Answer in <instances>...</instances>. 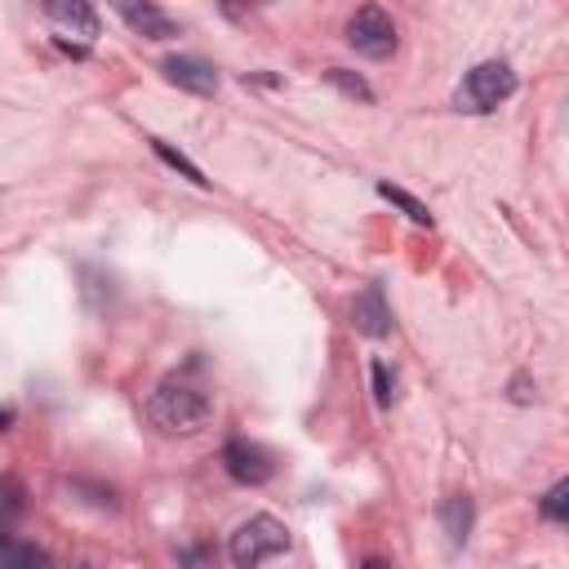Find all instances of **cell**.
<instances>
[{
	"label": "cell",
	"instance_id": "obj_4",
	"mask_svg": "<svg viewBox=\"0 0 569 569\" xmlns=\"http://www.w3.org/2000/svg\"><path fill=\"white\" fill-rule=\"evenodd\" d=\"M347 44H351L356 53L382 62V58L396 53V22L387 18V9L365 4V9H356L351 22H347Z\"/></svg>",
	"mask_w": 569,
	"mask_h": 569
},
{
	"label": "cell",
	"instance_id": "obj_1",
	"mask_svg": "<svg viewBox=\"0 0 569 569\" xmlns=\"http://www.w3.org/2000/svg\"><path fill=\"white\" fill-rule=\"evenodd\" d=\"M147 418L164 436H191V431H200L209 422V396L187 378H164L147 396Z\"/></svg>",
	"mask_w": 569,
	"mask_h": 569
},
{
	"label": "cell",
	"instance_id": "obj_13",
	"mask_svg": "<svg viewBox=\"0 0 569 569\" xmlns=\"http://www.w3.org/2000/svg\"><path fill=\"white\" fill-rule=\"evenodd\" d=\"M22 511H27V493H22V485H18L13 476H4V471H0V525L18 520Z\"/></svg>",
	"mask_w": 569,
	"mask_h": 569
},
{
	"label": "cell",
	"instance_id": "obj_5",
	"mask_svg": "<svg viewBox=\"0 0 569 569\" xmlns=\"http://www.w3.org/2000/svg\"><path fill=\"white\" fill-rule=\"evenodd\" d=\"M222 467H227V476H231L236 485H267L271 471H276L271 453H267L262 445H253V440H227Z\"/></svg>",
	"mask_w": 569,
	"mask_h": 569
},
{
	"label": "cell",
	"instance_id": "obj_6",
	"mask_svg": "<svg viewBox=\"0 0 569 569\" xmlns=\"http://www.w3.org/2000/svg\"><path fill=\"white\" fill-rule=\"evenodd\" d=\"M160 71H164L169 84H178V89H187V93H200V98L218 89V71H213L204 58H191V53H173V58H164Z\"/></svg>",
	"mask_w": 569,
	"mask_h": 569
},
{
	"label": "cell",
	"instance_id": "obj_15",
	"mask_svg": "<svg viewBox=\"0 0 569 569\" xmlns=\"http://www.w3.org/2000/svg\"><path fill=\"white\" fill-rule=\"evenodd\" d=\"M151 147H156V156H160V160H164V164H173V169H182V173H187V178H191V182H200V187H204V182H209V178H204V173H200V169H196V164H191V160H187V156H182V151H173V147H169V142H160V138H156V142H151Z\"/></svg>",
	"mask_w": 569,
	"mask_h": 569
},
{
	"label": "cell",
	"instance_id": "obj_11",
	"mask_svg": "<svg viewBox=\"0 0 569 569\" xmlns=\"http://www.w3.org/2000/svg\"><path fill=\"white\" fill-rule=\"evenodd\" d=\"M0 569H49V560H44L40 547H31V542H22V538L0 529Z\"/></svg>",
	"mask_w": 569,
	"mask_h": 569
},
{
	"label": "cell",
	"instance_id": "obj_9",
	"mask_svg": "<svg viewBox=\"0 0 569 569\" xmlns=\"http://www.w3.org/2000/svg\"><path fill=\"white\" fill-rule=\"evenodd\" d=\"M120 18H124L138 36H147V40H169V36H178V22H173L160 4H120Z\"/></svg>",
	"mask_w": 569,
	"mask_h": 569
},
{
	"label": "cell",
	"instance_id": "obj_12",
	"mask_svg": "<svg viewBox=\"0 0 569 569\" xmlns=\"http://www.w3.org/2000/svg\"><path fill=\"white\" fill-rule=\"evenodd\" d=\"M378 196H382V200H391L396 209H405V218H409V222L431 227V209H427L422 200H413L409 191H400V187H391V182H378Z\"/></svg>",
	"mask_w": 569,
	"mask_h": 569
},
{
	"label": "cell",
	"instance_id": "obj_2",
	"mask_svg": "<svg viewBox=\"0 0 569 569\" xmlns=\"http://www.w3.org/2000/svg\"><path fill=\"white\" fill-rule=\"evenodd\" d=\"M511 93H516V71L507 62L489 58V62H476L462 76V84L453 89V107L458 111H471V116H485V111H498Z\"/></svg>",
	"mask_w": 569,
	"mask_h": 569
},
{
	"label": "cell",
	"instance_id": "obj_8",
	"mask_svg": "<svg viewBox=\"0 0 569 569\" xmlns=\"http://www.w3.org/2000/svg\"><path fill=\"white\" fill-rule=\"evenodd\" d=\"M44 18L62 36H80V40H93L98 36V13L84 0H53V4H44Z\"/></svg>",
	"mask_w": 569,
	"mask_h": 569
},
{
	"label": "cell",
	"instance_id": "obj_7",
	"mask_svg": "<svg viewBox=\"0 0 569 569\" xmlns=\"http://www.w3.org/2000/svg\"><path fill=\"white\" fill-rule=\"evenodd\" d=\"M351 320H356V329H360L365 338H387V333H391V307H387L378 280H369V284L356 293V302H351Z\"/></svg>",
	"mask_w": 569,
	"mask_h": 569
},
{
	"label": "cell",
	"instance_id": "obj_3",
	"mask_svg": "<svg viewBox=\"0 0 569 569\" xmlns=\"http://www.w3.org/2000/svg\"><path fill=\"white\" fill-rule=\"evenodd\" d=\"M289 551V529L276 520V516H249L236 525L231 542H227V556L236 569H258L262 560Z\"/></svg>",
	"mask_w": 569,
	"mask_h": 569
},
{
	"label": "cell",
	"instance_id": "obj_18",
	"mask_svg": "<svg viewBox=\"0 0 569 569\" xmlns=\"http://www.w3.org/2000/svg\"><path fill=\"white\" fill-rule=\"evenodd\" d=\"M360 569H387V565H382V560H365Z\"/></svg>",
	"mask_w": 569,
	"mask_h": 569
},
{
	"label": "cell",
	"instance_id": "obj_17",
	"mask_svg": "<svg viewBox=\"0 0 569 569\" xmlns=\"http://www.w3.org/2000/svg\"><path fill=\"white\" fill-rule=\"evenodd\" d=\"M373 396H378V405H391V396H396V378L382 360H373Z\"/></svg>",
	"mask_w": 569,
	"mask_h": 569
},
{
	"label": "cell",
	"instance_id": "obj_14",
	"mask_svg": "<svg viewBox=\"0 0 569 569\" xmlns=\"http://www.w3.org/2000/svg\"><path fill=\"white\" fill-rule=\"evenodd\" d=\"M542 516L547 520H569V480H556L542 498Z\"/></svg>",
	"mask_w": 569,
	"mask_h": 569
},
{
	"label": "cell",
	"instance_id": "obj_19",
	"mask_svg": "<svg viewBox=\"0 0 569 569\" xmlns=\"http://www.w3.org/2000/svg\"><path fill=\"white\" fill-rule=\"evenodd\" d=\"M4 427H9V409L0 405V431H4Z\"/></svg>",
	"mask_w": 569,
	"mask_h": 569
},
{
	"label": "cell",
	"instance_id": "obj_10",
	"mask_svg": "<svg viewBox=\"0 0 569 569\" xmlns=\"http://www.w3.org/2000/svg\"><path fill=\"white\" fill-rule=\"evenodd\" d=\"M440 520H445L449 542H453V547H462V542L471 538V525H476V502H471L467 493H453V498H445Z\"/></svg>",
	"mask_w": 569,
	"mask_h": 569
},
{
	"label": "cell",
	"instance_id": "obj_16",
	"mask_svg": "<svg viewBox=\"0 0 569 569\" xmlns=\"http://www.w3.org/2000/svg\"><path fill=\"white\" fill-rule=\"evenodd\" d=\"M329 80H333V84H338V89H342L347 98H360V102H369V98H373V89H369V84H365L360 76L342 71V67H333V71H329Z\"/></svg>",
	"mask_w": 569,
	"mask_h": 569
}]
</instances>
